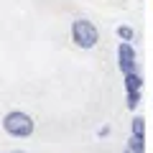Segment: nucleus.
<instances>
[{
	"label": "nucleus",
	"mask_w": 153,
	"mask_h": 153,
	"mask_svg": "<svg viewBox=\"0 0 153 153\" xmlns=\"http://www.w3.org/2000/svg\"><path fill=\"white\" fill-rule=\"evenodd\" d=\"M3 130L13 138H28L36 130V123H33L31 115L21 112V110H13V112H8L3 117Z\"/></svg>",
	"instance_id": "nucleus-1"
},
{
	"label": "nucleus",
	"mask_w": 153,
	"mask_h": 153,
	"mask_svg": "<svg viewBox=\"0 0 153 153\" xmlns=\"http://www.w3.org/2000/svg\"><path fill=\"white\" fill-rule=\"evenodd\" d=\"M71 41H74L79 49H94L100 41V31L92 21L87 18H76L71 23Z\"/></svg>",
	"instance_id": "nucleus-2"
},
{
	"label": "nucleus",
	"mask_w": 153,
	"mask_h": 153,
	"mask_svg": "<svg viewBox=\"0 0 153 153\" xmlns=\"http://www.w3.org/2000/svg\"><path fill=\"white\" fill-rule=\"evenodd\" d=\"M135 64H138V56H135V49H133L128 41H123L117 46V66H120L123 74H133L135 71Z\"/></svg>",
	"instance_id": "nucleus-3"
},
{
	"label": "nucleus",
	"mask_w": 153,
	"mask_h": 153,
	"mask_svg": "<svg viewBox=\"0 0 153 153\" xmlns=\"http://www.w3.org/2000/svg\"><path fill=\"white\" fill-rule=\"evenodd\" d=\"M140 84H143V79H140V74H125V89L128 92H140Z\"/></svg>",
	"instance_id": "nucleus-4"
},
{
	"label": "nucleus",
	"mask_w": 153,
	"mask_h": 153,
	"mask_svg": "<svg viewBox=\"0 0 153 153\" xmlns=\"http://www.w3.org/2000/svg\"><path fill=\"white\" fill-rule=\"evenodd\" d=\"M130 135H135V138H146V120H143V117H133Z\"/></svg>",
	"instance_id": "nucleus-5"
},
{
	"label": "nucleus",
	"mask_w": 153,
	"mask_h": 153,
	"mask_svg": "<svg viewBox=\"0 0 153 153\" xmlns=\"http://www.w3.org/2000/svg\"><path fill=\"white\" fill-rule=\"evenodd\" d=\"M117 36H120L123 41H133V38H135V33H133L130 26H120V28H117Z\"/></svg>",
	"instance_id": "nucleus-6"
},
{
	"label": "nucleus",
	"mask_w": 153,
	"mask_h": 153,
	"mask_svg": "<svg viewBox=\"0 0 153 153\" xmlns=\"http://www.w3.org/2000/svg\"><path fill=\"white\" fill-rule=\"evenodd\" d=\"M140 105V92H128V110H135Z\"/></svg>",
	"instance_id": "nucleus-7"
},
{
	"label": "nucleus",
	"mask_w": 153,
	"mask_h": 153,
	"mask_svg": "<svg viewBox=\"0 0 153 153\" xmlns=\"http://www.w3.org/2000/svg\"><path fill=\"white\" fill-rule=\"evenodd\" d=\"M143 143H146V138H135V135H130V146H128V148H133L135 153H143Z\"/></svg>",
	"instance_id": "nucleus-8"
},
{
	"label": "nucleus",
	"mask_w": 153,
	"mask_h": 153,
	"mask_svg": "<svg viewBox=\"0 0 153 153\" xmlns=\"http://www.w3.org/2000/svg\"><path fill=\"white\" fill-rule=\"evenodd\" d=\"M16 153H21V151H16Z\"/></svg>",
	"instance_id": "nucleus-9"
}]
</instances>
